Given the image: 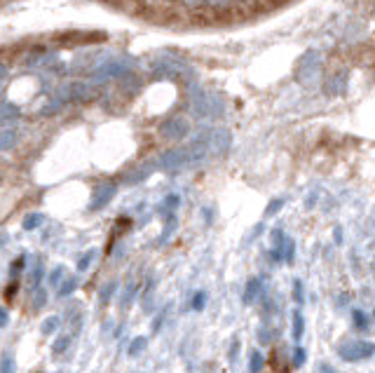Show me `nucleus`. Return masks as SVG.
I'll use <instances>...</instances> for the list:
<instances>
[{
	"label": "nucleus",
	"mask_w": 375,
	"mask_h": 373,
	"mask_svg": "<svg viewBox=\"0 0 375 373\" xmlns=\"http://www.w3.org/2000/svg\"><path fill=\"white\" fill-rule=\"evenodd\" d=\"M17 369V361H14V352L12 350H5L0 355V373H14Z\"/></svg>",
	"instance_id": "nucleus-6"
},
{
	"label": "nucleus",
	"mask_w": 375,
	"mask_h": 373,
	"mask_svg": "<svg viewBox=\"0 0 375 373\" xmlns=\"http://www.w3.org/2000/svg\"><path fill=\"white\" fill-rule=\"evenodd\" d=\"M45 303H47V291L45 289H35V293H33V310H42L45 307Z\"/></svg>",
	"instance_id": "nucleus-16"
},
{
	"label": "nucleus",
	"mask_w": 375,
	"mask_h": 373,
	"mask_svg": "<svg viewBox=\"0 0 375 373\" xmlns=\"http://www.w3.org/2000/svg\"><path fill=\"white\" fill-rule=\"evenodd\" d=\"M94 258H96V251H94V249H92V251H87V253H82V258L78 261V270H80V272H85V270L94 263Z\"/></svg>",
	"instance_id": "nucleus-17"
},
{
	"label": "nucleus",
	"mask_w": 375,
	"mask_h": 373,
	"mask_svg": "<svg viewBox=\"0 0 375 373\" xmlns=\"http://www.w3.org/2000/svg\"><path fill=\"white\" fill-rule=\"evenodd\" d=\"M263 293V282L258 280V277H251V280L246 282V286H244V303L246 305H251V303H256V298Z\"/></svg>",
	"instance_id": "nucleus-2"
},
{
	"label": "nucleus",
	"mask_w": 375,
	"mask_h": 373,
	"mask_svg": "<svg viewBox=\"0 0 375 373\" xmlns=\"http://www.w3.org/2000/svg\"><path fill=\"white\" fill-rule=\"evenodd\" d=\"M373 317H375V310H373Z\"/></svg>",
	"instance_id": "nucleus-29"
},
{
	"label": "nucleus",
	"mask_w": 375,
	"mask_h": 373,
	"mask_svg": "<svg viewBox=\"0 0 375 373\" xmlns=\"http://www.w3.org/2000/svg\"><path fill=\"white\" fill-rule=\"evenodd\" d=\"M134 296H136V284L134 282H129V284L124 286L122 296H120V310H129L132 303H134Z\"/></svg>",
	"instance_id": "nucleus-5"
},
{
	"label": "nucleus",
	"mask_w": 375,
	"mask_h": 373,
	"mask_svg": "<svg viewBox=\"0 0 375 373\" xmlns=\"http://www.w3.org/2000/svg\"><path fill=\"white\" fill-rule=\"evenodd\" d=\"M319 373H335V369L331 364H322V366H319Z\"/></svg>",
	"instance_id": "nucleus-26"
},
{
	"label": "nucleus",
	"mask_w": 375,
	"mask_h": 373,
	"mask_svg": "<svg viewBox=\"0 0 375 373\" xmlns=\"http://www.w3.org/2000/svg\"><path fill=\"white\" fill-rule=\"evenodd\" d=\"M64 277H66V267H64V266H56V267H52V272L47 275V282L52 284L54 289H59V284L64 282Z\"/></svg>",
	"instance_id": "nucleus-10"
},
{
	"label": "nucleus",
	"mask_w": 375,
	"mask_h": 373,
	"mask_svg": "<svg viewBox=\"0 0 375 373\" xmlns=\"http://www.w3.org/2000/svg\"><path fill=\"white\" fill-rule=\"evenodd\" d=\"M263 364H265L263 355H260L258 350H254V352L249 355V373H260L263 371Z\"/></svg>",
	"instance_id": "nucleus-9"
},
{
	"label": "nucleus",
	"mask_w": 375,
	"mask_h": 373,
	"mask_svg": "<svg viewBox=\"0 0 375 373\" xmlns=\"http://www.w3.org/2000/svg\"><path fill=\"white\" fill-rule=\"evenodd\" d=\"M303 333H305V320H303V312L295 310L293 312V338L295 340H300Z\"/></svg>",
	"instance_id": "nucleus-11"
},
{
	"label": "nucleus",
	"mask_w": 375,
	"mask_h": 373,
	"mask_svg": "<svg viewBox=\"0 0 375 373\" xmlns=\"http://www.w3.org/2000/svg\"><path fill=\"white\" fill-rule=\"evenodd\" d=\"M14 293H17V284H14V286H10V289H7V293H5V296H7V298H12Z\"/></svg>",
	"instance_id": "nucleus-27"
},
{
	"label": "nucleus",
	"mask_w": 375,
	"mask_h": 373,
	"mask_svg": "<svg viewBox=\"0 0 375 373\" xmlns=\"http://www.w3.org/2000/svg\"><path fill=\"white\" fill-rule=\"evenodd\" d=\"M352 321H354V326L359 329V331H368V315L363 312V310H352Z\"/></svg>",
	"instance_id": "nucleus-8"
},
{
	"label": "nucleus",
	"mask_w": 375,
	"mask_h": 373,
	"mask_svg": "<svg viewBox=\"0 0 375 373\" xmlns=\"http://www.w3.org/2000/svg\"><path fill=\"white\" fill-rule=\"evenodd\" d=\"M338 355L345 361H363L375 355V343L371 340H345L338 345Z\"/></svg>",
	"instance_id": "nucleus-1"
},
{
	"label": "nucleus",
	"mask_w": 375,
	"mask_h": 373,
	"mask_svg": "<svg viewBox=\"0 0 375 373\" xmlns=\"http://www.w3.org/2000/svg\"><path fill=\"white\" fill-rule=\"evenodd\" d=\"M7 321H10L7 310H2V307H0V329H5V326H7Z\"/></svg>",
	"instance_id": "nucleus-25"
},
{
	"label": "nucleus",
	"mask_w": 375,
	"mask_h": 373,
	"mask_svg": "<svg viewBox=\"0 0 375 373\" xmlns=\"http://www.w3.org/2000/svg\"><path fill=\"white\" fill-rule=\"evenodd\" d=\"M115 291H118V282H115V280H110L108 284H103V286H101V291H99V303H101V305H108V303L113 301Z\"/></svg>",
	"instance_id": "nucleus-4"
},
{
	"label": "nucleus",
	"mask_w": 375,
	"mask_h": 373,
	"mask_svg": "<svg viewBox=\"0 0 375 373\" xmlns=\"http://www.w3.org/2000/svg\"><path fill=\"white\" fill-rule=\"evenodd\" d=\"M284 207V200H274V202H270V207L265 209V216H272V213H277Z\"/></svg>",
	"instance_id": "nucleus-23"
},
{
	"label": "nucleus",
	"mask_w": 375,
	"mask_h": 373,
	"mask_svg": "<svg viewBox=\"0 0 375 373\" xmlns=\"http://www.w3.org/2000/svg\"><path fill=\"white\" fill-rule=\"evenodd\" d=\"M40 213H33V216H26V221H24V228L26 230H33V228H38L40 226Z\"/></svg>",
	"instance_id": "nucleus-20"
},
{
	"label": "nucleus",
	"mask_w": 375,
	"mask_h": 373,
	"mask_svg": "<svg viewBox=\"0 0 375 373\" xmlns=\"http://www.w3.org/2000/svg\"><path fill=\"white\" fill-rule=\"evenodd\" d=\"M42 277H45V267H42V261L38 258V263H35V267H33V275H31V286L33 289H38L40 286Z\"/></svg>",
	"instance_id": "nucleus-14"
},
{
	"label": "nucleus",
	"mask_w": 375,
	"mask_h": 373,
	"mask_svg": "<svg viewBox=\"0 0 375 373\" xmlns=\"http://www.w3.org/2000/svg\"><path fill=\"white\" fill-rule=\"evenodd\" d=\"M237 350H239V338L235 336V338H232V347H230V361L237 359Z\"/></svg>",
	"instance_id": "nucleus-24"
},
{
	"label": "nucleus",
	"mask_w": 375,
	"mask_h": 373,
	"mask_svg": "<svg viewBox=\"0 0 375 373\" xmlns=\"http://www.w3.org/2000/svg\"><path fill=\"white\" fill-rule=\"evenodd\" d=\"M78 284H80V280H78L75 275H70V277H66V280L59 284V289H56V296H59V298H66V296H70V293H75Z\"/></svg>",
	"instance_id": "nucleus-3"
},
{
	"label": "nucleus",
	"mask_w": 375,
	"mask_h": 373,
	"mask_svg": "<svg viewBox=\"0 0 375 373\" xmlns=\"http://www.w3.org/2000/svg\"><path fill=\"white\" fill-rule=\"evenodd\" d=\"M146 347H148V338H146V336H136L134 340L129 343V350H127V352H129V357H138Z\"/></svg>",
	"instance_id": "nucleus-7"
},
{
	"label": "nucleus",
	"mask_w": 375,
	"mask_h": 373,
	"mask_svg": "<svg viewBox=\"0 0 375 373\" xmlns=\"http://www.w3.org/2000/svg\"><path fill=\"white\" fill-rule=\"evenodd\" d=\"M206 298H209V296H206V291H195V296H192V303H190V305H192V310H195V312H202V310H204V305H206Z\"/></svg>",
	"instance_id": "nucleus-15"
},
{
	"label": "nucleus",
	"mask_w": 375,
	"mask_h": 373,
	"mask_svg": "<svg viewBox=\"0 0 375 373\" xmlns=\"http://www.w3.org/2000/svg\"><path fill=\"white\" fill-rule=\"evenodd\" d=\"M66 350H70V336H59L52 343V352L54 355H64Z\"/></svg>",
	"instance_id": "nucleus-13"
},
{
	"label": "nucleus",
	"mask_w": 375,
	"mask_h": 373,
	"mask_svg": "<svg viewBox=\"0 0 375 373\" xmlns=\"http://www.w3.org/2000/svg\"><path fill=\"white\" fill-rule=\"evenodd\" d=\"M293 301L298 303V305L305 301V296H303V282L300 280H293Z\"/></svg>",
	"instance_id": "nucleus-19"
},
{
	"label": "nucleus",
	"mask_w": 375,
	"mask_h": 373,
	"mask_svg": "<svg viewBox=\"0 0 375 373\" xmlns=\"http://www.w3.org/2000/svg\"><path fill=\"white\" fill-rule=\"evenodd\" d=\"M59 324H61V317H56V315H52V317H47V320L40 324V331L45 333V336H52L56 329H59Z\"/></svg>",
	"instance_id": "nucleus-12"
},
{
	"label": "nucleus",
	"mask_w": 375,
	"mask_h": 373,
	"mask_svg": "<svg viewBox=\"0 0 375 373\" xmlns=\"http://www.w3.org/2000/svg\"><path fill=\"white\" fill-rule=\"evenodd\" d=\"M307 359V352H305V347H295L293 350V369H300L303 364Z\"/></svg>",
	"instance_id": "nucleus-18"
},
{
	"label": "nucleus",
	"mask_w": 375,
	"mask_h": 373,
	"mask_svg": "<svg viewBox=\"0 0 375 373\" xmlns=\"http://www.w3.org/2000/svg\"><path fill=\"white\" fill-rule=\"evenodd\" d=\"M24 261H26V258H24V256H19V258H17V263H12V267H10V275H12V277H17V275L21 272V267H24Z\"/></svg>",
	"instance_id": "nucleus-22"
},
{
	"label": "nucleus",
	"mask_w": 375,
	"mask_h": 373,
	"mask_svg": "<svg viewBox=\"0 0 375 373\" xmlns=\"http://www.w3.org/2000/svg\"><path fill=\"white\" fill-rule=\"evenodd\" d=\"M335 242H342V232H340V228H335Z\"/></svg>",
	"instance_id": "nucleus-28"
},
{
	"label": "nucleus",
	"mask_w": 375,
	"mask_h": 373,
	"mask_svg": "<svg viewBox=\"0 0 375 373\" xmlns=\"http://www.w3.org/2000/svg\"><path fill=\"white\" fill-rule=\"evenodd\" d=\"M258 343H260V345H270V343H272V331H270V329H260V331H258Z\"/></svg>",
	"instance_id": "nucleus-21"
}]
</instances>
